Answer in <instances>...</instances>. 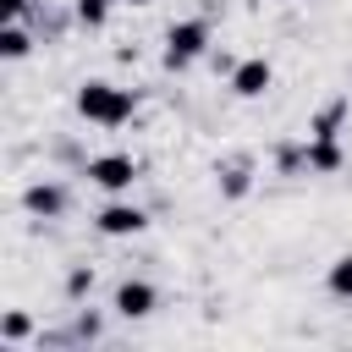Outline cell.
Wrapping results in <instances>:
<instances>
[{"mask_svg":"<svg viewBox=\"0 0 352 352\" xmlns=\"http://www.w3.org/2000/svg\"><path fill=\"white\" fill-rule=\"evenodd\" d=\"M77 116L116 132V126H126L138 116V88H121L110 77H88V82H77Z\"/></svg>","mask_w":352,"mask_h":352,"instance_id":"6da1fadb","label":"cell"},{"mask_svg":"<svg viewBox=\"0 0 352 352\" xmlns=\"http://www.w3.org/2000/svg\"><path fill=\"white\" fill-rule=\"evenodd\" d=\"M209 44H214L209 16H182V22L165 28V50H160V60H165V72H187L192 60L209 55Z\"/></svg>","mask_w":352,"mask_h":352,"instance_id":"7a4b0ae2","label":"cell"},{"mask_svg":"<svg viewBox=\"0 0 352 352\" xmlns=\"http://www.w3.org/2000/svg\"><path fill=\"white\" fill-rule=\"evenodd\" d=\"M82 176H88V187H99V192H110V198H126V192L138 187L143 165H138L132 154H94V160H82Z\"/></svg>","mask_w":352,"mask_h":352,"instance_id":"3957f363","label":"cell"},{"mask_svg":"<svg viewBox=\"0 0 352 352\" xmlns=\"http://www.w3.org/2000/svg\"><path fill=\"white\" fill-rule=\"evenodd\" d=\"M143 226H148V214H143L132 198H110V204L94 214V231H99V236H116V242H121V236H138Z\"/></svg>","mask_w":352,"mask_h":352,"instance_id":"277c9868","label":"cell"},{"mask_svg":"<svg viewBox=\"0 0 352 352\" xmlns=\"http://www.w3.org/2000/svg\"><path fill=\"white\" fill-rule=\"evenodd\" d=\"M226 88H231L236 99H264V94L275 88V66H270L264 55H248V60H236V72L226 77Z\"/></svg>","mask_w":352,"mask_h":352,"instance_id":"5b68a950","label":"cell"},{"mask_svg":"<svg viewBox=\"0 0 352 352\" xmlns=\"http://www.w3.org/2000/svg\"><path fill=\"white\" fill-rule=\"evenodd\" d=\"M22 209H28L33 220H60V214H66V187L50 182V176H38V182L22 187Z\"/></svg>","mask_w":352,"mask_h":352,"instance_id":"8992f818","label":"cell"},{"mask_svg":"<svg viewBox=\"0 0 352 352\" xmlns=\"http://www.w3.org/2000/svg\"><path fill=\"white\" fill-rule=\"evenodd\" d=\"M110 308H116L121 319H148V314L160 308V292H154L148 280H138V275H126V280L116 286V297H110Z\"/></svg>","mask_w":352,"mask_h":352,"instance_id":"52a82bcc","label":"cell"},{"mask_svg":"<svg viewBox=\"0 0 352 352\" xmlns=\"http://www.w3.org/2000/svg\"><path fill=\"white\" fill-rule=\"evenodd\" d=\"M214 176H220V198H248V187H253V154H231V160H220L214 165Z\"/></svg>","mask_w":352,"mask_h":352,"instance_id":"ba28073f","label":"cell"},{"mask_svg":"<svg viewBox=\"0 0 352 352\" xmlns=\"http://www.w3.org/2000/svg\"><path fill=\"white\" fill-rule=\"evenodd\" d=\"M346 116H352V94H336L330 104H319V110H314V121H308V138H341Z\"/></svg>","mask_w":352,"mask_h":352,"instance_id":"9c48e42d","label":"cell"},{"mask_svg":"<svg viewBox=\"0 0 352 352\" xmlns=\"http://www.w3.org/2000/svg\"><path fill=\"white\" fill-rule=\"evenodd\" d=\"M346 165L341 138H308V176H336Z\"/></svg>","mask_w":352,"mask_h":352,"instance_id":"30bf717a","label":"cell"},{"mask_svg":"<svg viewBox=\"0 0 352 352\" xmlns=\"http://www.w3.org/2000/svg\"><path fill=\"white\" fill-rule=\"evenodd\" d=\"M0 55L6 60H28L33 55V28L28 22H6L0 28Z\"/></svg>","mask_w":352,"mask_h":352,"instance_id":"8fae6325","label":"cell"},{"mask_svg":"<svg viewBox=\"0 0 352 352\" xmlns=\"http://www.w3.org/2000/svg\"><path fill=\"white\" fill-rule=\"evenodd\" d=\"M324 292L336 302H352V253H336L330 270H324Z\"/></svg>","mask_w":352,"mask_h":352,"instance_id":"7c38bea8","label":"cell"},{"mask_svg":"<svg viewBox=\"0 0 352 352\" xmlns=\"http://www.w3.org/2000/svg\"><path fill=\"white\" fill-rule=\"evenodd\" d=\"M0 341H33V319L22 314V308H11V314H0Z\"/></svg>","mask_w":352,"mask_h":352,"instance_id":"4fadbf2b","label":"cell"},{"mask_svg":"<svg viewBox=\"0 0 352 352\" xmlns=\"http://www.w3.org/2000/svg\"><path fill=\"white\" fill-rule=\"evenodd\" d=\"M94 292V264H72L66 270V302H82Z\"/></svg>","mask_w":352,"mask_h":352,"instance_id":"5bb4252c","label":"cell"},{"mask_svg":"<svg viewBox=\"0 0 352 352\" xmlns=\"http://www.w3.org/2000/svg\"><path fill=\"white\" fill-rule=\"evenodd\" d=\"M110 11H116V0H77V6H72V16H77L82 28H104Z\"/></svg>","mask_w":352,"mask_h":352,"instance_id":"9a60e30c","label":"cell"},{"mask_svg":"<svg viewBox=\"0 0 352 352\" xmlns=\"http://www.w3.org/2000/svg\"><path fill=\"white\" fill-rule=\"evenodd\" d=\"M99 336H104V319L88 314V308H77V319H72V341H99Z\"/></svg>","mask_w":352,"mask_h":352,"instance_id":"2e32d148","label":"cell"},{"mask_svg":"<svg viewBox=\"0 0 352 352\" xmlns=\"http://www.w3.org/2000/svg\"><path fill=\"white\" fill-rule=\"evenodd\" d=\"M0 11H6V22H33V16H38L33 0H0Z\"/></svg>","mask_w":352,"mask_h":352,"instance_id":"e0dca14e","label":"cell"},{"mask_svg":"<svg viewBox=\"0 0 352 352\" xmlns=\"http://www.w3.org/2000/svg\"><path fill=\"white\" fill-rule=\"evenodd\" d=\"M286 6H308V0H286Z\"/></svg>","mask_w":352,"mask_h":352,"instance_id":"ac0fdd59","label":"cell"},{"mask_svg":"<svg viewBox=\"0 0 352 352\" xmlns=\"http://www.w3.org/2000/svg\"><path fill=\"white\" fill-rule=\"evenodd\" d=\"M132 6H148V0H132Z\"/></svg>","mask_w":352,"mask_h":352,"instance_id":"d6986e66","label":"cell"}]
</instances>
